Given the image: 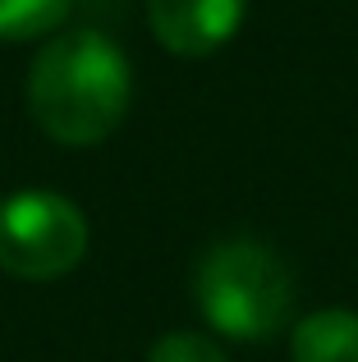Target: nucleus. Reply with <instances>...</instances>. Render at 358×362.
<instances>
[{
  "instance_id": "1",
  "label": "nucleus",
  "mask_w": 358,
  "mask_h": 362,
  "mask_svg": "<svg viewBox=\"0 0 358 362\" xmlns=\"http://www.w3.org/2000/svg\"><path fill=\"white\" fill-rule=\"evenodd\" d=\"M129 97L134 74L125 51L92 28L51 37L28 69V110L37 129L60 147L106 142L125 119Z\"/></svg>"
},
{
  "instance_id": "2",
  "label": "nucleus",
  "mask_w": 358,
  "mask_h": 362,
  "mask_svg": "<svg viewBox=\"0 0 358 362\" xmlns=\"http://www.w3.org/2000/svg\"><path fill=\"white\" fill-rule=\"evenodd\" d=\"M197 312L230 339H271L289 321L294 284L267 243L230 239L216 243L193 275Z\"/></svg>"
},
{
  "instance_id": "3",
  "label": "nucleus",
  "mask_w": 358,
  "mask_h": 362,
  "mask_svg": "<svg viewBox=\"0 0 358 362\" xmlns=\"http://www.w3.org/2000/svg\"><path fill=\"white\" fill-rule=\"evenodd\" d=\"M88 252V221L60 193H14L0 202V271L18 280H60Z\"/></svg>"
},
{
  "instance_id": "4",
  "label": "nucleus",
  "mask_w": 358,
  "mask_h": 362,
  "mask_svg": "<svg viewBox=\"0 0 358 362\" xmlns=\"http://www.w3.org/2000/svg\"><path fill=\"white\" fill-rule=\"evenodd\" d=\"M248 0H147L156 42L171 55H212L239 33Z\"/></svg>"
},
{
  "instance_id": "5",
  "label": "nucleus",
  "mask_w": 358,
  "mask_h": 362,
  "mask_svg": "<svg viewBox=\"0 0 358 362\" xmlns=\"http://www.w3.org/2000/svg\"><path fill=\"white\" fill-rule=\"evenodd\" d=\"M294 362H358V317L345 308L313 312L289 335Z\"/></svg>"
},
{
  "instance_id": "6",
  "label": "nucleus",
  "mask_w": 358,
  "mask_h": 362,
  "mask_svg": "<svg viewBox=\"0 0 358 362\" xmlns=\"http://www.w3.org/2000/svg\"><path fill=\"white\" fill-rule=\"evenodd\" d=\"M69 0H0V42H33L64 23Z\"/></svg>"
},
{
  "instance_id": "7",
  "label": "nucleus",
  "mask_w": 358,
  "mask_h": 362,
  "mask_svg": "<svg viewBox=\"0 0 358 362\" xmlns=\"http://www.w3.org/2000/svg\"><path fill=\"white\" fill-rule=\"evenodd\" d=\"M147 362H225V354L207 335H193V330H171V335H161L152 344Z\"/></svg>"
}]
</instances>
